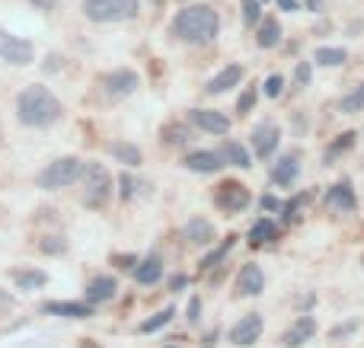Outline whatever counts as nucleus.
Listing matches in <instances>:
<instances>
[{"label":"nucleus","mask_w":364,"mask_h":348,"mask_svg":"<svg viewBox=\"0 0 364 348\" xmlns=\"http://www.w3.org/2000/svg\"><path fill=\"white\" fill-rule=\"evenodd\" d=\"M83 185H87L83 202H87L90 208H102V205L109 202V195H112V176H109V170L102 163H87V170H83Z\"/></svg>","instance_id":"obj_5"},{"label":"nucleus","mask_w":364,"mask_h":348,"mask_svg":"<svg viewBox=\"0 0 364 348\" xmlns=\"http://www.w3.org/2000/svg\"><path fill=\"white\" fill-rule=\"evenodd\" d=\"M173 317H176V307H164V310H160V313H154L151 320H144V323H141L138 330L144 332V336H147V332H157V330H164V326L170 323Z\"/></svg>","instance_id":"obj_28"},{"label":"nucleus","mask_w":364,"mask_h":348,"mask_svg":"<svg viewBox=\"0 0 364 348\" xmlns=\"http://www.w3.org/2000/svg\"><path fill=\"white\" fill-rule=\"evenodd\" d=\"M361 109H364V83H358V87L348 96H342V102H339V112H346V115H355V112H361Z\"/></svg>","instance_id":"obj_29"},{"label":"nucleus","mask_w":364,"mask_h":348,"mask_svg":"<svg viewBox=\"0 0 364 348\" xmlns=\"http://www.w3.org/2000/svg\"><path fill=\"white\" fill-rule=\"evenodd\" d=\"M282 42V23L275 16L259 19V32H256V45L259 48H275Z\"/></svg>","instance_id":"obj_23"},{"label":"nucleus","mask_w":364,"mask_h":348,"mask_svg":"<svg viewBox=\"0 0 364 348\" xmlns=\"http://www.w3.org/2000/svg\"><path fill=\"white\" fill-rule=\"evenodd\" d=\"M314 61L320 64V67H339V64L348 61V51L346 48H316Z\"/></svg>","instance_id":"obj_27"},{"label":"nucleus","mask_w":364,"mask_h":348,"mask_svg":"<svg viewBox=\"0 0 364 348\" xmlns=\"http://www.w3.org/2000/svg\"><path fill=\"white\" fill-rule=\"evenodd\" d=\"M134 185H138V183H134L132 176H125V173H122V179H119V195L125 198V202H132V198H134Z\"/></svg>","instance_id":"obj_37"},{"label":"nucleus","mask_w":364,"mask_h":348,"mask_svg":"<svg viewBox=\"0 0 364 348\" xmlns=\"http://www.w3.org/2000/svg\"><path fill=\"white\" fill-rule=\"evenodd\" d=\"M0 61L26 67V64L36 61V48H32V42H26V38L10 36V32H0Z\"/></svg>","instance_id":"obj_7"},{"label":"nucleus","mask_w":364,"mask_h":348,"mask_svg":"<svg viewBox=\"0 0 364 348\" xmlns=\"http://www.w3.org/2000/svg\"><path fill=\"white\" fill-rule=\"evenodd\" d=\"M182 236H186L192 246H211L214 243V224L205 221V217H192V221L186 224V230H182Z\"/></svg>","instance_id":"obj_20"},{"label":"nucleus","mask_w":364,"mask_h":348,"mask_svg":"<svg viewBox=\"0 0 364 348\" xmlns=\"http://www.w3.org/2000/svg\"><path fill=\"white\" fill-rule=\"evenodd\" d=\"M115 291H119V281L112 278V275H100V278H93L90 281V288H87V300L90 304H106V300H112L115 298Z\"/></svg>","instance_id":"obj_21"},{"label":"nucleus","mask_w":364,"mask_h":348,"mask_svg":"<svg viewBox=\"0 0 364 348\" xmlns=\"http://www.w3.org/2000/svg\"><path fill=\"white\" fill-rule=\"evenodd\" d=\"M259 336H262V317H259V313H246V317H240V323L230 330V342L240 345V348L256 345Z\"/></svg>","instance_id":"obj_10"},{"label":"nucleus","mask_w":364,"mask_h":348,"mask_svg":"<svg viewBox=\"0 0 364 348\" xmlns=\"http://www.w3.org/2000/svg\"><path fill=\"white\" fill-rule=\"evenodd\" d=\"M170 29H173V36L186 45H208L218 38L220 16H218V10L208 4H188L176 13Z\"/></svg>","instance_id":"obj_1"},{"label":"nucleus","mask_w":364,"mask_h":348,"mask_svg":"<svg viewBox=\"0 0 364 348\" xmlns=\"http://www.w3.org/2000/svg\"><path fill=\"white\" fill-rule=\"evenodd\" d=\"M316 336V320L314 317H301L291 330L282 332V345L284 348H301L304 342H310V339Z\"/></svg>","instance_id":"obj_16"},{"label":"nucleus","mask_w":364,"mask_h":348,"mask_svg":"<svg viewBox=\"0 0 364 348\" xmlns=\"http://www.w3.org/2000/svg\"><path fill=\"white\" fill-rule=\"evenodd\" d=\"M138 83H141V77L134 74L132 67H119V70H112V74H102L100 77V87L106 89L109 96H115V99L132 96L134 89H138Z\"/></svg>","instance_id":"obj_8"},{"label":"nucleus","mask_w":364,"mask_h":348,"mask_svg":"<svg viewBox=\"0 0 364 348\" xmlns=\"http://www.w3.org/2000/svg\"><path fill=\"white\" fill-rule=\"evenodd\" d=\"M256 99H259V89H256V87H246L243 96L237 99V112H240V115H250L252 106H256Z\"/></svg>","instance_id":"obj_33"},{"label":"nucleus","mask_w":364,"mask_h":348,"mask_svg":"<svg viewBox=\"0 0 364 348\" xmlns=\"http://www.w3.org/2000/svg\"><path fill=\"white\" fill-rule=\"evenodd\" d=\"M310 74H314V70H310V64L304 61V64H297V70H294V80L301 83V87H307V83H310Z\"/></svg>","instance_id":"obj_38"},{"label":"nucleus","mask_w":364,"mask_h":348,"mask_svg":"<svg viewBox=\"0 0 364 348\" xmlns=\"http://www.w3.org/2000/svg\"><path fill=\"white\" fill-rule=\"evenodd\" d=\"M297 176H301V157L297 153H288L272 166V183L275 185H294Z\"/></svg>","instance_id":"obj_19"},{"label":"nucleus","mask_w":364,"mask_h":348,"mask_svg":"<svg viewBox=\"0 0 364 348\" xmlns=\"http://www.w3.org/2000/svg\"><path fill=\"white\" fill-rule=\"evenodd\" d=\"M246 77V70L240 67V64H227L220 74H214L211 80L205 83V93H211V96H220V93H227V89H233V87H240V80Z\"/></svg>","instance_id":"obj_14"},{"label":"nucleus","mask_w":364,"mask_h":348,"mask_svg":"<svg viewBox=\"0 0 364 348\" xmlns=\"http://www.w3.org/2000/svg\"><path fill=\"white\" fill-rule=\"evenodd\" d=\"M201 320V298H192L188 300V323H198Z\"/></svg>","instance_id":"obj_39"},{"label":"nucleus","mask_w":364,"mask_h":348,"mask_svg":"<svg viewBox=\"0 0 364 348\" xmlns=\"http://www.w3.org/2000/svg\"><path fill=\"white\" fill-rule=\"evenodd\" d=\"M250 202H252V195L243 183L227 179V183H220L218 189H214V205H218L224 214H240V211L250 208Z\"/></svg>","instance_id":"obj_6"},{"label":"nucleus","mask_w":364,"mask_h":348,"mask_svg":"<svg viewBox=\"0 0 364 348\" xmlns=\"http://www.w3.org/2000/svg\"><path fill=\"white\" fill-rule=\"evenodd\" d=\"M42 313L48 317H64V320H90L93 317V304H80V300H51V304H42Z\"/></svg>","instance_id":"obj_13"},{"label":"nucleus","mask_w":364,"mask_h":348,"mask_svg":"<svg viewBox=\"0 0 364 348\" xmlns=\"http://www.w3.org/2000/svg\"><path fill=\"white\" fill-rule=\"evenodd\" d=\"M278 240V224L269 221V217H262V221H256L250 227V243L252 246H262V243H272Z\"/></svg>","instance_id":"obj_25"},{"label":"nucleus","mask_w":364,"mask_h":348,"mask_svg":"<svg viewBox=\"0 0 364 348\" xmlns=\"http://www.w3.org/2000/svg\"><path fill=\"white\" fill-rule=\"evenodd\" d=\"M220 157H224V163L240 166V170H250V166H252L250 151H246L243 144H237V141H224V147H220Z\"/></svg>","instance_id":"obj_24"},{"label":"nucleus","mask_w":364,"mask_h":348,"mask_svg":"<svg viewBox=\"0 0 364 348\" xmlns=\"http://www.w3.org/2000/svg\"><path fill=\"white\" fill-rule=\"evenodd\" d=\"M310 10H314V13L323 10V0H310Z\"/></svg>","instance_id":"obj_44"},{"label":"nucleus","mask_w":364,"mask_h":348,"mask_svg":"<svg viewBox=\"0 0 364 348\" xmlns=\"http://www.w3.org/2000/svg\"><path fill=\"white\" fill-rule=\"evenodd\" d=\"M182 163L192 173H218L224 166V157H220V151H192Z\"/></svg>","instance_id":"obj_17"},{"label":"nucleus","mask_w":364,"mask_h":348,"mask_svg":"<svg viewBox=\"0 0 364 348\" xmlns=\"http://www.w3.org/2000/svg\"><path fill=\"white\" fill-rule=\"evenodd\" d=\"M278 208H282V202L275 195H262V211H278Z\"/></svg>","instance_id":"obj_40"},{"label":"nucleus","mask_w":364,"mask_h":348,"mask_svg":"<svg viewBox=\"0 0 364 348\" xmlns=\"http://www.w3.org/2000/svg\"><path fill=\"white\" fill-rule=\"evenodd\" d=\"M262 291H265L262 268H259L256 262H250V266L240 268V275H237V294L240 298H259Z\"/></svg>","instance_id":"obj_12"},{"label":"nucleus","mask_w":364,"mask_h":348,"mask_svg":"<svg viewBox=\"0 0 364 348\" xmlns=\"http://www.w3.org/2000/svg\"><path fill=\"white\" fill-rule=\"evenodd\" d=\"M61 115H64L61 99H58L48 87H38V83L26 87L16 99V119L23 121L26 128H48V125H55Z\"/></svg>","instance_id":"obj_2"},{"label":"nucleus","mask_w":364,"mask_h":348,"mask_svg":"<svg viewBox=\"0 0 364 348\" xmlns=\"http://www.w3.org/2000/svg\"><path fill=\"white\" fill-rule=\"evenodd\" d=\"M188 121H192L195 128H201V131H208V134H227L230 131V119H227L224 112H218V109H192V112H188Z\"/></svg>","instance_id":"obj_11"},{"label":"nucleus","mask_w":364,"mask_h":348,"mask_svg":"<svg viewBox=\"0 0 364 348\" xmlns=\"http://www.w3.org/2000/svg\"><path fill=\"white\" fill-rule=\"evenodd\" d=\"M262 87H265V96H269V99H278V96H282V87H284V77L282 74H272Z\"/></svg>","instance_id":"obj_34"},{"label":"nucleus","mask_w":364,"mask_h":348,"mask_svg":"<svg viewBox=\"0 0 364 348\" xmlns=\"http://www.w3.org/2000/svg\"><path fill=\"white\" fill-rule=\"evenodd\" d=\"M166 144H186V141H188V128H182V125H170V128H166Z\"/></svg>","instance_id":"obj_35"},{"label":"nucleus","mask_w":364,"mask_h":348,"mask_svg":"<svg viewBox=\"0 0 364 348\" xmlns=\"http://www.w3.org/2000/svg\"><path fill=\"white\" fill-rule=\"evenodd\" d=\"M83 170H87V163H83L80 157H58L55 163H48L42 173H38V189H68V185H74L77 179H83Z\"/></svg>","instance_id":"obj_3"},{"label":"nucleus","mask_w":364,"mask_h":348,"mask_svg":"<svg viewBox=\"0 0 364 348\" xmlns=\"http://www.w3.org/2000/svg\"><path fill=\"white\" fill-rule=\"evenodd\" d=\"M132 272H134V281H138V285H144V288L157 285V281L164 278V256H160V253H151L147 259H141L138 266L132 268Z\"/></svg>","instance_id":"obj_15"},{"label":"nucleus","mask_w":364,"mask_h":348,"mask_svg":"<svg viewBox=\"0 0 364 348\" xmlns=\"http://www.w3.org/2000/svg\"><path fill=\"white\" fill-rule=\"evenodd\" d=\"M252 151H256L259 160L272 157V153L278 151V141H282V128L275 125V121H259L256 128H252Z\"/></svg>","instance_id":"obj_9"},{"label":"nucleus","mask_w":364,"mask_h":348,"mask_svg":"<svg viewBox=\"0 0 364 348\" xmlns=\"http://www.w3.org/2000/svg\"><path fill=\"white\" fill-rule=\"evenodd\" d=\"M233 240H237V236H227V240H224V243H220V246H218V249H214V253H208V256H205V259H201V268H205V272H208V268L220 266V262H224V259H227V253H230V249H233Z\"/></svg>","instance_id":"obj_30"},{"label":"nucleus","mask_w":364,"mask_h":348,"mask_svg":"<svg viewBox=\"0 0 364 348\" xmlns=\"http://www.w3.org/2000/svg\"><path fill=\"white\" fill-rule=\"evenodd\" d=\"M326 205L333 211H355V208H358V198H355L352 183H348V179L336 183L333 189H329V195H326Z\"/></svg>","instance_id":"obj_18"},{"label":"nucleus","mask_w":364,"mask_h":348,"mask_svg":"<svg viewBox=\"0 0 364 348\" xmlns=\"http://www.w3.org/2000/svg\"><path fill=\"white\" fill-rule=\"evenodd\" d=\"M352 144H355V131H346V134H339V141H336V144H333V147H329V151H326V163H333V160L339 157L342 151H348V147H352Z\"/></svg>","instance_id":"obj_32"},{"label":"nucleus","mask_w":364,"mask_h":348,"mask_svg":"<svg viewBox=\"0 0 364 348\" xmlns=\"http://www.w3.org/2000/svg\"><path fill=\"white\" fill-rule=\"evenodd\" d=\"M109 153H112L119 163H125V166H141V163H144V157H141L138 147L125 144V141H115V144H109Z\"/></svg>","instance_id":"obj_26"},{"label":"nucleus","mask_w":364,"mask_h":348,"mask_svg":"<svg viewBox=\"0 0 364 348\" xmlns=\"http://www.w3.org/2000/svg\"><path fill=\"white\" fill-rule=\"evenodd\" d=\"M243 23L246 26H256L259 19H262V0H243Z\"/></svg>","instance_id":"obj_31"},{"label":"nucleus","mask_w":364,"mask_h":348,"mask_svg":"<svg viewBox=\"0 0 364 348\" xmlns=\"http://www.w3.org/2000/svg\"><path fill=\"white\" fill-rule=\"evenodd\" d=\"M83 16L90 23H125L138 16V0H83Z\"/></svg>","instance_id":"obj_4"},{"label":"nucleus","mask_w":364,"mask_h":348,"mask_svg":"<svg viewBox=\"0 0 364 348\" xmlns=\"http://www.w3.org/2000/svg\"><path fill=\"white\" fill-rule=\"evenodd\" d=\"M166 348H179V345H166Z\"/></svg>","instance_id":"obj_45"},{"label":"nucleus","mask_w":364,"mask_h":348,"mask_svg":"<svg viewBox=\"0 0 364 348\" xmlns=\"http://www.w3.org/2000/svg\"><path fill=\"white\" fill-rule=\"evenodd\" d=\"M278 6H282L284 13H294V10H301V4H297V0H278Z\"/></svg>","instance_id":"obj_42"},{"label":"nucleus","mask_w":364,"mask_h":348,"mask_svg":"<svg viewBox=\"0 0 364 348\" xmlns=\"http://www.w3.org/2000/svg\"><path fill=\"white\" fill-rule=\"evenodd\" d=\"M32 6H38V10H55V4L58 0H29Z\"/></svg>","instance_id":"obj_43"},{"label":"nucleus","mask_w":364,"mask_h":348,"mask_svg":"<svg viewBox=\"0 0 364 348\" xmlns=\"http://www.w3.org/2000/svg\"><path fill=\"white\" fill-rule=\"evenodd\" d=\"M38 246H42V253H64V249H68V243L61 240V236H45L42 243H38Z\"/></svg>","instance_id":"obj_36"},{"label":"nucleus","mask_w":364,"mask_h":348,"mask_svg":"<svg viewBox=\"0 0 364 348\" xmlns=\"http://www.w3.org/2000/svg\"><path fill=\"white\" fill-rule=\"evenodd\" d=\"M186 285H188L186 275H173V278H170V291H182Z\"/></svg>","instance_id":"obj_41"},{"label":"nucleus","mask_w":364,"mask_h":348,"mask_svg":"<svg viewBox=\"0 0 364 348\" xmlns=\"http://www.w3.org/2000/svg\"><path fill=\"white\" fill-rule=\"evenodd\" d=\"M13 281H16L19 291H38V288L48 285V275L42 268H13Z\"/></svg>","instance_id":"obj_22"}]
</instances>
